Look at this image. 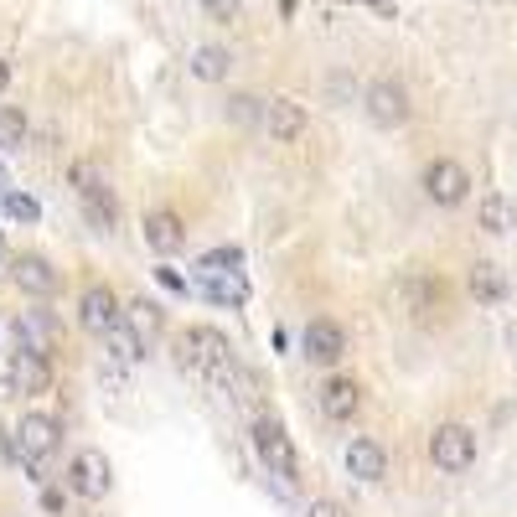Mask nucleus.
Returning <instances> with one entry per match:
<instances>
[{
  "label": "nucleus",
  "mask_w": 517,
  "mask_h": 517,
  "mask_svg": "<svg viewBox=\"0 0 517 517\" xmlns=\"http://www.w3.org/2000/svg\"><path fill=\"white\" fill-rule=\"evenodd\" d=\"M109 347H114V357L125 362V368H135V362L145 357V342L135 337V326H130V321H119V326L109 331Z\"/></svg>",
  "instance_id": "obj_23"
},
{
  "label": "nucleus",
  "mask_w": 517,
  "mask_h": 517,
  "mask_svg": "<svg viewBox=\"0 0 517 517\" xmlns=\"http://www.w3.org/2000/svg\"><path fill=\"white\" fill-rule=\"evenodd\" d=\"M78 321H83V331H94V337H109V331L125 321V311H119V300H114L109 285H94L83 295V306H78Z\"/></svg>",
  "instance_id": "obj_9"
},
{
  "label": "nucleus",
  "mask_w": 517,
  "mask_h": 517,
  "mask_svg": "<svg viewBox=\"0 0 517 517\" xmlns=\"http://www.w3.org/2000/svg\"><path fill=\"white\" fill-rule=\"evenodd\" d=\"M254 450H259V461L275 471L280 481H300L295 445H290V435L280 430V419H254Z\"/></svg>",
  "instance_id": "obj_6"
},
{
  "label": "nucleus",
  "mask_w": 517,
  "mask_h": 517,
  "mask_svg": "<svg viewBox=\"0 0 517 517\" xmlns=\"http://www.w3.org/2000/svg\"><path fill=\"white\" fill-rule=\"evenodd\" d=\"M197 269H207V275H238V269H243V249H238V243H218V249L197 254Z\"/></svg>",
  "instance_id": "obj_21"
},
{
  "label": "nucleus",
  "mask_w": 517,
  "mask_h": 517,
  "mask_svg": "<svg viewBox=\"0 0 517 517\" xmlns=\"http://www.w3.org/2000/svg\"><path fill=\"white\" fill-rule=\"evenodd\" d=\"M11 388L16 393H47L52 388V368H47V357L37 347H21L11 357Z\"/></svg>",
  "instance_id": "obj_12"
},
{
  "label": "nucleus",
  "mask_w": 517,
  "mask_h": 517,
  "mask_svg": "<svg viewBox=\"0 0 517 517\" xmlns=\"http://www.w3.org/2000/svg\"><path fill=\"white\" fill-rule=\"evenodd\" d=\"M125 321L135 326V337H140V342H150V337H156V331H161V311L150 306V300H135V306L125 311Z\"/></svg>",
  "instance_id": "obj_25"
},
{
  "label": "nucleus",
  "mask_w": 517,
  "mask_h": 517,
  "mask_svg": "<svg viewBox=\"0 0 517 517\" xmlns=\"http://www.w3.org/2000/svg\"><path fill=\"white\" fill-rule=\"evenodd\" d=\"M264 130L275 135L280 145H290V140L306 135V109H300L295 99H269L264 104Z\"/></svg>",
  "instance_id": "obj_14"
},
{
  "label": "nucleus",
  "mask_w": 517,
  "mask_h": 517,
  "mask_svg": "<svg viewBox=\"0 0 517 517\" xmlns=\"http://www.w3.org/2000/svg\"><path fill=\"white\" fill-rule=\"evenodd\" d=\"M145 243H150L161 259H166V254H181V249H187V228H181L176 212H150V218H145Z\"/></svg>",
  "instance_id": "obj_15"
},
{
  "label": "nucleus",
  "mask_w": 517,
  "mask_h": 517,
  "mask_svg": "<svg viewBox=\"0 0 517 517\" xmlns=\"http://www.w3.org/2000/svg\"><path fill=\"white\" fill-rule=\"evenodd\" d=\"M6 218L11 223H37L42 207H37V197H26V192H6Z\"/></svg>",
  "instance_id": "obj_26"
},
{
  "label": "nucleus",
  "mask_w": 517,
  "mask_h": 517,
  "mask_svg": "<svg viewBox=\"0 0 517 517\" xmlns=\"http://www.w3.org/2000/svg\"><path fill=\"white\" fill-rule=\"evenodd\" d=\"M383 471H388V455H383V445L357 435V440L347 445V476H357V481H383Z\"/></svg>",
  "instance_id": "obj_17"
},
{
  "label": "nucleus",
  "mask_w": 517,
  "mask_h": 517,
  "mask_svg": "<svg viewBox=\"0 0 517 517\" xmlns=\"http://www.w3.org/2000/svg\"><path fill=\"white\" fill-rule=\"evenodd\" d=\"M300 347H306L311 362H321V368H331V362L347 357V331L337 321H311L306 331H300Z\"/></svg>",
  "instance_id": "obj_8"
},
{
  "label": "nucleus",
  "mask_w": 517,
  "mask_h": 517,
  "mask_svg": "<svg viewBox=\"0 0 517 517\" xmlns=\"http://www.w3.org/2000/svg\"><path fill=\"white\" fill-rule=\"evenodd\" d=\"M181 347H187V352L197 357V378H202V383L223 388L228 399H254V383L243 378L238 357H233V342L223 337V331H212V326H192L187 337H181Z\"/></svg>",
  "instance_id": "obj_1"
},
{
  "label": "nucleus",
  "mask_w": 517,
  "mask_h": 517,
  "mask_svg": "<svg viewBox=\"0 0 517 517\" xmlns=\"http://www.w3.org/2000/svg\"><path fill=\"white\" fill-rule=\"evenodd\" d=\"M202 11H207V21H238V11H243V0H202Z\"/></svg>",
  "instance_id": "obj_27"
},
{
  "label": "nucleus",
  "mask_w": 517,
  "mask_h": 517,
  "mask_svg": "<svg viewBox=\"0 0 517 517\" xmlns=\"http://www.w3.org/2000/svg\"><path fill=\"white\" fill-rule=\"evenodd\" d=\"M476 228L492 233V238H507V233L517 228V207H512V197H502V192L486 197V202L476 207Z\"/></svg>",
  "instance_id": "obj_19"
},
{
  "label": "nucleus",
  "mask_w": 517,
  "mask_h": 517,
  "mask_svg": "<svg viewBox=\"0 0 517 517\" xmlns=\"http://www.w3.org/2000/svg\"><path fill=\"white\" fill-rule=\"evenodd\" d=\"M68 481H73V492H78L83 502H104L109 486H114V471H109V461H104V450H78Z\"/></svg>",
  "instance_id": "obj_7"
},
{
  "label": "nucleus",
  "mask_w": 517,
  "mask_h": 517,
  "mask_svg": "<svg viewBox=\"0 0 517 517\" xmlns=\"http://www.w3.org/2000/svg\"><path fill=\"white\" fill-rule=\"evenodd\" d=\"M430 461L445 476L471 471L476 466V430H471V424H440V430L430 435Z\"/></svg>",
  "instance_id": "obj_3"
},
{
  "label": "nucleus",
  "mask_w": 517,
  "mask_h": 517,
  "mask_svg": "<svg viewBox=\"0 0 517 517\" xmlns=\"http://www.w3.org/2000/svg\"><path fill=\"white\" fill-rule=\"evenodd\" d=\"M0 259H6V243H0Z\"/></svg>",
  "instance_id": "obj_31"
},
{
  "label": "nucleus",
  "mask_w": 517,
  "mask_h": 517,
  "mask_svg": "<svg viewBox=\"0 0 517 517\" xmlns=\"http://www.w3.org/2000/svg\"><path fill=\"white\" fill-rule=\"evenodd\" d=\"M16 445L26 461H47V455L57 450V419L52 414H26L16 424Z\"/></svg>",
  "instance_id": "obj_11"
},
{
  "label": "nucleus",
  "mask_w": 517,
  "mask_h": 517,
  "mask_svg": "<svg viewBox=\"0 0 517 517\" xmlns=\"http://www.w3.org/2000/svg\"><path fill=\"white\" fill-rule=\"evenodd\" d=\"M197 295L212 300V306H243L249 285H243V275H207V269H197Z\"/></svg>",
  "instance_id": "obj_18"
},
{
  "label": "nucleus",
  "mask_w": 517,
  "mask_h": 517,
  "mask_svg": "<svg viewBox=\"0 0 517 517\" xmlns=\"http://www.w3.org/2000/svg\"><path fill=\"white\" fill-rule=\"evenodd\" d=\"M223 114H228V125L254 130V125H264V99H254V94H233Z\"/></svg>",
  "instance_id": "obj_22"
},
{
  "label": "nucleus",
  "mask_w": 517,
  "mask_h": 517,
  "mask_svg": "<svg viewBox=\"0 0 517 517\" xmlns=\"http://www.w3.org/2000/svg\"><path fill=\"white\" fill-rule=\"evenodd\" d=\"M26 130H32V125H26V114H21L16 104H6V109H0V150H16V145H26Z\"/></svg>",
  "instance_id": "obj_24"
},
{
  "label": "nucleus",
  "mask_w": 517,
  "mask_h": 517,
  "mask_svg": "<svg viewBox=\"0 0 517 517\" xmlns=\"http://www.w3.org/2000/svg\"><path fill=\"white\" fill-rule=\"evenodd\" d=\"M466 290H471V300H476V306H502V300L512 295V285H507V275H502V264H492V259L471 264Z\"/></svg>",
  "instance_id": "obj_13"
},
{
  "label": "nucleus",
  "mask_w": 517,
  "mask_h": 517,
  "mask_svg": "<svg viewBox=\"0 0 517 517\" xmlns=\"http://www.w3.org/2000/svg\"><path fill=\"white\" fill-rule=\"evenodd\" d=\"M156 275H161V285H166V290H176V295H187V280H181L176 269H156Z\"/></svg>",
  "instance_id": "obj_29"
},
{
  "label": "nucleus",
  "mask_w": 517,
  "mask_h": 517,
  "mask_svg": "<svg viewBox=\"0 0 517 517\" xmlns=\"http://www.w3.org/2000/svg\"><path fill=\"white\" fill-rule=\"evenodd\" d=\"M6 83H11V63L0 57V94H6Z\"/></svg>",
  "instance_id": "obj_30"
},
{
  "label": "nucleus",
  "mask_w": 517,
  "mask_h": 517,
  "mask_svg": "<svg viewBox=\"0 0 517 517\" xmlns=\"http://www.w3.org/2000/svg\"><path fill=\"white\" fill-rule=\"evenodd\" d=\"M326 94L337 99V104H347V99H352V78H347V73H331V78H326Z\"/></svg>",
  "instance_id": "obj_28"
},
{
  "label": "nucleus",
  "mask_w": 517,
  "mask_h": 517,
  "mask_svg": "<svg viewBox=\"0 0 517 517\" xmlns=\"http://www.w3.org/2000/svg\"><path fill=\"white\" fill-rule=\"evenodd\" d=\"M424 197H430L435 207H461L466 197H471V171L455 161V156H440V161H430L424 166Z\"/></svg>",
  "instance_id": "obj_5"
},
{
  "label": "nucleus",
  "mask_w": 517,
  "mask_h": 517,
  "mask_svg": "<svg viewBox=\"0 0 517 517\" xmlns=\"http://www.w3.org/2000/svg\"><path fill=\"white\" fill-rule=\"evenodd\" d=\"M73 187H78V202L88 212V223H94L99 233H114L119 223V202H114V187L94 171V166H73Z\"/></svg>",
  "instance_id": "obj_4"
},
{
  "label": "nucleus",
  "mask_w": 517,
  "mask_h": 517,
  "mask_svg": "<svg viewBox=\"0 0 517 517\" xmlns=\"http://www.w3.org/2000/svg\"><path fill=\"white\" fill-rule=\"evenodd\" d=\"M362 114H368L378 130H404L409 114H414L409 88L399 78H373L368 88H362Z\"/></svg>",
  "instance_id": "obj_2"
},
{
  "label": "nucleus",
  "mask_w": 517,
  "mask_h": 517,
  "mask_svg": "<svg viewBox=\"0 0 517 517\" xmlns=\"http://www.w3.org/2000/svg\"><path fill=\"white\" fill-rule=\"evenodd\" d=\"M362 409V388L352 378H326L321 383V414L326 419H352Z\"/></svg>",
  "instance_id": "obj_16"
},
{
  "label": "nucleus",
  "mask_w": 517,
  "mask_h": 517,
  "mask_svg": "<svg viewBox=\"0 0 517 517\" xmlns=\"http://www.w3.org/2000/svg\"><path fill=\"white\" fill-rule=\"evenodd\" d=\"M192 78L197 83H223L228 78V68H233V57H228V47H218V42H202L197 52H192Z\"/></svg>",
  "instance_id": "obj_20"
},
{
  "label": "nucleus",
  "mask_w": 517,
  "mask_h": 517,
  "mask_svg": "<svg viewBox=\"0 0 517 517\" xmlns=\"http://www.w3.org/2000/svg\"><path fill=\"white\" fill-rule=\"evenodd\" d=\"M11 280H16V290L37 295V300L57 295V285H63V275H57V269H52L42 254H21V259L11 264Z\"/></svg>",
  "instance_id": "obj_10"
}]
</instances>
